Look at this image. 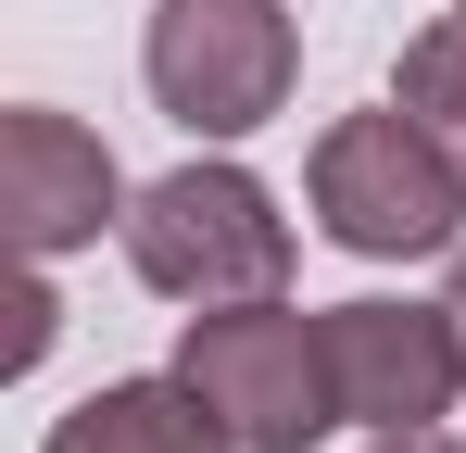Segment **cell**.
<instances>
[{
	"mask_svg": "<svg viewBox=\"0 0 466 453\" xmlns=\"http://www.w3.org/2000/svg\"><path fill=\"white\" fill-rule=\"evenodd\" d=\"M390 101H403V114H416V126L466 164V13H441V25H416V38H403Z\"/></svg>",
	"mask_w": 466,
	"mask_h": 453,
	"instance_id": "obj_8",
	"label": "cell"
},
{
	"mask_svg": "<svg viewBox=\"0 0 466 453\" xmlns=\"http://www.w3.org/2000/svg\"><path fill=\"white\" fill-rule=\"evenodd\" d=\"M38 453H239V441L202 416V390L164 366V378H101L88 403H64Z\"/></svg>",
	"mask_w": 466,
	"mask_h": 453,
	"instance_id": "obj_7",
	"label": "cell"
},
{
	"mask_svg": "<svg viewBox=\"0 0 466 453\" xmlns=\"http://www.w3.org/2000/svg\"><path fill=\"white\" fill-rule=\"evenodd\" d=\"M454 13H466V0H454Z\"/></svg>",
	"mask_w": 466,
	"mask_h": 453,
	"instance_id": "obj_12",
	"label": "cell"
},
{
	"mask_svg": "<svg viewBox=\"0 0 466 453\" xmlns=\"http://www.w3.org/2000/svg\"><path fill=\"white\" fill-rule=\"evenodd\" d=\"M127 176H114V151L88 139L76 114H51V101H13L0 114V226H13V252L25 265H64L88 252L101 226H127Z\"/></svg>",
	"mask_w": 466,
	"mask_h": 453,
	"instance_id": "obj_6",
	"label": "cell"
},
{
	"mask_svg": "<svg viewBox=\"0 0 466 453\" xmlns=\"http://www.w3.org/2000/svg\"><path fill=\"white\" fill-rule=\"evenodd\" d=\"M139 76H152L164 126L252 139V126H278L290 88H303V25H290L278 0H152Z\"/></svg>",
	"mask_w": 466,
	"mask_h": 453,
	"instance_id": "obj_4",
	"label": "cell"
},
{
	"mask_svg": "<svg viewBox=\"0 0 466 453\" xmlns=\"http://www.w3.org/2000/svg\"><path fill=\"white\" fill-rule=\"evenodd\" d=\"M303 202H315V239H340L353 265H429V252L466 239V164L403 101H379V114L315 126Z\"/></svg>",
	"mask_w": 466,
	"mask_h": 453,
	"instance_id": "obj_1",
	"label": "cell"
},
{
	"mask_svg": "<svg viewBox=\"0 0 466 453\" xmlns=\"http://www.w3.org/2000/svg\"><path fill=\"white\" fill-rule=\"evenodd\" d=\"M38 353H51V290H38V265H25V290H13V353H0V366L25 378Z\"/></svg>",
	"mask_w": 466,
	"mask_h": 453,
	"instance_id": "obj_9",
	"label": "cell"
},
{
	"mask_svg": "<svg viewBox=\"0 0 466 453\" xmlns=\"http://www.w3.org/2000/svg\"><path fill=\"white\" fill-rule=\"evenodd\" d=\"M366 453H466V441H441V428H390V441H366Z\"/></svg>",
	"mask_w": 466,
	"mask_h": 453,
	"instance_id": "obj_10",
	"label": "cell"
},
{
	"mask_svg": "<svg viewBox=\"0 0 466 453\" xmlns=\"http://www.w3.org/2000/svg\"><path fill=\"white\" fill-rule=\"evenodd\" d=\"M177 378L202 390V416H215L239 453H315L328 428H340V390H328V315H303L290 290L202 302L189 340H177Z\"/></svg>",
	"mask_w": 466,
	"mask_h": 453,
	"instance_id": "obj_3",
	"label": "cell"
},
{
	"mask_svg": "<svg viewBox=\"0 0 466 453\" xmlns=\"http://www.w3.org/2000/svg\"><path fill=\"white\" fill-rule=\"evenodd\" d=\"M328 390H340V428H441L466 390V327L454 302H328Z\"/></svg>",
	"mask_w": 466,
	"mask_h": 453,
	"instance_id": "obj_5",
	"label": "cell"
},
{
	"mask_svg": "<svg viewBox=\"0 0 466 453\" xmlns=\"http://www.w3.org/2000/svg\"><path fill=\"white\" fill-rule=\"evenodd\" d=\"M127 265H139V290L164 302H252V290H290V215H278V189L228 164V151H189L177 176H152L139 202H127Z\"/></svg>",
	"mask_w": 466,
	"mask_h": 453,
	"instance_id": "obj_2",
	"label": "cell"
},
{
	"mask_svg": "<svg viewBox=\"0 0 466 453\" xmlns=\"http://www.w3.org/2000/svg\"><path fill=\"white\" fill-rule=\"evenodd\" d=\"M441 302H454V327H466V252H454V277H441Z\"/></svg>",
	"mask_w": 466,
	"mask_h": 453,
	"instance_id": "obj_11",
	"label": "cell"
}]
</instances>
